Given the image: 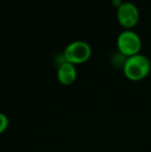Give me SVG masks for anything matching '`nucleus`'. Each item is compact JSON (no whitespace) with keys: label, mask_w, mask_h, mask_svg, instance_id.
<instances>
[{"label":"nucleus","mask_w":151,"mask_h":152,"mask_svg":"<svg viewBox=\"0 0 151 152\" xmlns=\"http://www.w3.org/2000/svg\"><path fill=\"white\" fill-rule=\"evenodd\" d=\"M77 77V70L75 64L71 62L64 61L59 65L57 69V78L59 82L63 85H71L74 83Z\"/></svg>","instance_id":"5"},{"label":"nucleus","mask_w":151,"mask_h":152,"mask_svg":"<svg viewBox=\"0 0 151 152\" xmlns=\"http://www.w3.org/2000/svg\"><path fill=\"white\" fill-rule=\"evenodd\" d=\"M117 46H118L120 53L129 57L139 53L142 46V40L137 32L127 29V30L122 31L118 35Z\"/></svg>","instance_id":"3"},{"label":"nucleus","mask_w":151,"mask_h":152,"mask_svg":"<svg viewBox=\"0 0 151 152\" xmlns=\"http://www.w3.org/2000/svg\"><path fill=\"white\" fill-rule=\"evenodd\" d=\"M8 126V118L5 114L0 113V134L6 130Z\"/></svg>","instance_id":"6"},{"label":"nucleus","mask_w":151,"mask_h":152,"mask_svg":"<svg viewBox=\"0 0 151 152\" xmlns=\"http://www.w3.org/2000/svg\"><path fill=\"white\" fill-rule=\"evenodd\" d=\"M113 3H114L116 6H119L121 3H122V2H121V0H113Z\"/></svg>","instance_id":"7"},{"label":"nucleus","mask_w":151,"mask_h":152,"mask_svg":"<svg viewBox=\"0 0 151 152\" xmlns=\"http://www.w3.org/2000/svg\"><path fill=\"white\" fill-rule=\"evenodd\" d=\"M151 69V62L144 54H138L126 58L123 72L127 79L131 81H140L146 78Z\"/></svg>","instance_id":"1"},{"label":"nucleus","mask_w":151,"mask_h":152,"mask_svg":"<svg viewBox=\"0 0 151 152\" xmlns=\"http://www.w3.org/2000/svg\"><path fill=\"white\" fill-rule=\"evenodd\" d=\"M140 12L137 5L133 2H122L117 10V18L121 25L124 27H133L139 21Z\"/></svg>","instance_id":"4"},{"label":"nucleus","mask_w":151,"mask_h":152,"mask_svg":"<svg viewBox=\"0 0 151 152\" xmlns=\"http://www.w3.org/2000/svg\"><path fill=\"white\" fill-rule=\"evenodd\" d=\"M91 47L84 40H74L66 46L63 53L65 61L73 64L82 63L91 56Z\"/></svg>","instance_id":"2"}]
</instances>
